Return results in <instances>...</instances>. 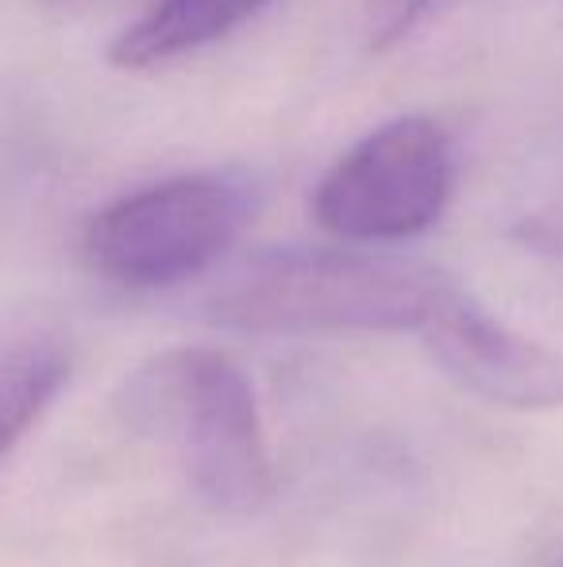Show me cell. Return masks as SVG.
Wrapping results in <instances>:
<instances>
[{"label":"cell","mask_w":563,"mask_h":567,"mask_svg":"<svg viewBox=\"0 0 563 567\" xmlns=\"http://www.w3.org/2000/svg\"><path fill=\"white\" fill-rule=\"evenodd\" d=\"M459 290L440 267L394 255L293 247L240 262L205 298L209 321L263 337L421 332Z\"/></svg>","instance_id":"6da1fadb"},{"label":"cell","mask_w":563,"mask_h":567,"mask_svg":"<svg viewBox=\"0 0 563 567\" xmlns=\"http://www.w3.org/2000/svg\"><path fill=\"white\" fill-rule=\"evenodd\" d=\"M121 417L181 467L205 506L259 514L274 491L251 379L212 348H170L124 379Z\"/></svg>","instance_id":"7a4b0ae2"},{"label":"cell","mask_w":563,"mask_h":567,"mask_svg":"<svg viewBox=\"0 0 563 567\" xmlns=\"http://www.w3.org/2000/svg\"><path fill=\"white\" fill-rule=\"evenodd\" d=\"M256 213L243 171H197L158 182L93 213L85 259L101 278L128 290H163L209 270L240 239Z\"/></svg>","instance_id":"3957f363"},{"label":"cell","mask_w":563,"mask_h":567,"mask_svg":"<svg viewBox=\"0 0 563 567\" xmlns=\"http://www.w3.org/2000/svg\"><path fill=\"white\" fill-rule=\"evenodd\" d=\"M456 189V147L432 116H398L363 135L313 189V220L352 244L421 236Z\"/></svg>","instance_id":"277c9868"},{"label":"cell","mask_w":563,"mask_h":567,"mask_svg":"<svg viewBox=\"0 0 563 567\" xmlns=\"http://www.w3.org/2000/svg\"><path fill=\"white\" fill-rule=\"evenodd\" d=\"M417 337L428 355L475 398L505 410H563V355L494 321L471 293L456 290Z\"/></svg>","instance_id":"5b68a950"},{"label":"cell","mask_w":563,"mask_h":567,"mask_svg":"<svg viewBox=\"0 0 563 567\" xmlns=\"http://www.w3.org/2000/svg\"><path fill=\"white\" fill-rule=\"evenodd\" d=\"M267 0H155L116 35L108 59L124 70H147L232 35Z\"/></svg>","instance_id":"8992f818"},{"label":"cell","mask_w":563,"mask_h":567,"mask_svg":"<svg viewBox=\"0 0 563 567\" xmlns=\"http://www.w3.org/2000/svg\"><path fill=\"white\" fill-rule=\"evenodd\" d=\"M70 363L51 343H23L0 359V460L62 390Z\"/></svg>","instance_id":"52a82bcc"},{"label":"cell","mask_w":563,"mask_h":567,"mask_svg":"<svg viewBox=\"0 0 563 567\" xmlns=\"http://www.w3.org/2000/svg\"><path fill=\"white\" fill-rule=\"evenodd\" d=\"M428 0H363V28L375 51H386L414 31Z\"/></svg>","instance_id":"ba28073f"},{"label":"cell","mask_w":563,"mask_h":567,"mask_svg":"<svg viewBox=\"0 0 563 567\" xmlns=\"http://www.w3.org/2000/svg\"><path fill=\"white\" fill-rule=\"evenodd\" d=\"M525 236L533 239V244L563 247V209H560V213H552V217H536V220H529Z\"/></svg>","instance_id":"9c48e42d"}]
</instances>
